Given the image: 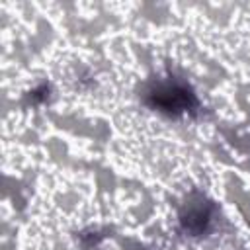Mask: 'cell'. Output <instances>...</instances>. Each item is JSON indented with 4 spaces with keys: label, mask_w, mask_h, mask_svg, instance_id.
<instances>
[{
    "label": "cell",
    "mask_w": 250,
    "mask_h": 250,
    "mask_svg": "<svg viewBox=\"0 0 250 250\" xmlns=\"http://www.w3.org/2000/svg\"><path fill=\"white\" fill-rule=\"evenodd\" d=\"M146 102L158 111H164L168 115L189 113L195 111L197 107V100L189 90V86L174 76L154 80L146 92Z\"/></svg>",
    "instance_id": "cell-1"
},
{
    "label": "cell",
    "mask_w": 250,
    "mask_h": 250,
    "mask_svg": "<svg viewBox=\"0 0 250 250\" xmlns=\"http://www.w3.org/2000/svg\"><path fill=\"white\" fill-rule=\"evenodd\" d=\"M213 219V207L199 199L195 203H188V207L182 211V225L186 229V232H189L191 236H199L207 230L209 223Z\"/></svg>",
    "instance_id": "cell-2"
}]
</instances>
